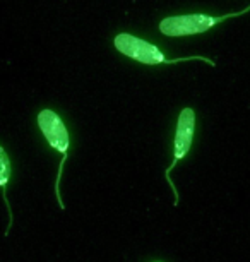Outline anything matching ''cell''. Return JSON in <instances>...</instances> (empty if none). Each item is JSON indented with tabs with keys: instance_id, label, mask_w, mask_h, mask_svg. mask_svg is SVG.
<instances>
[{
	"instance_id": "2",
	"label": "cell",
	"mask_w": 250,
	"mask_h": 262,
	"mask_svg": "<svg viewBox=\"0 0 250 262\" xmlns=\"http://www.w3.org/2000/svg\"><path fill=\"white\" fill-rule=\"evenodd\" d=\"M115 47L117 50L124 55L134 58V60L146 63V66H158V63H176L184 60H192L190 57L187 58H166L163 52L158 47H154L153 43H148L141 38H135L132 34L122 33L115 38Z\"/></svg>"
},
{
	"instance_id": "3",
	"label": "cell",
	"mask_w": 250,
	"mask_h": 262,
	"mask_svg": "<svg viewBox=\"0 0 250 262\" xmlns=\"http://www.w3.org/2000/svg\"><path fill=\"white\" fill-rule=\"evenodd\" d=\"M194 130H195V113H194L192 108H184L182 113H180V117H178V122H176V134H175V142H173V161H171L168 170L165 171L166 180L170 182L171 189H173V192H175V201L176 202H178V194H176V190L173 187V182L170 180V171L173 170L176 163H178L189 152L190 146H192Z\"/></svg>"
},
{
	"instance_id": "4",
	"label": "cell",
	"mask_w": 250,
	"mask_h": 262,
	"mask_svg": "<svg viewBox=\"0 0 250 262\" xmlns=\"http://www.w3.org/2000/svg\"><path fill=\"white\" fill-rule=\"evenodd\" d=\"M38 125H40L43 136L48 141L53 149L62 152L63 158L67 156V149L71 146V139H69V132L65 125H63L62 118L52 110H43L38 115Z\"/></svg>"
},
{
	"instance_id": "5",
	"label": "cell",
	"mask_w": 250,
	"mask_h": 262,
	"mask_svg": "<svg viewBox=\"0 0 250 262\" xmlns=\"http://www.w3.org/2000/svg\"><path fill=\"white\" fill-rule=\"evenodd\" d=\"M9 177H11V161H9L7 152L0 146V187H2V189L7 187Z\"/></svg>"
},
{
	"instance_id": "1",
	"label": "cell",
	"mask_w": 250,
	"mask_h": 262,
	"mask_svg": "<svg viewBox=\"0 0 250 262\" xmlns=\"http://www.w3.org/2000/svg\"><path fill=\"white\" fill-rule=\"evenodd\" d=\"M248 11H250V6L237 14H226V16H221V17H213V16H208V14L173 16V17L163 19L160 24V29L166 36H190V34H199V33L208 31V29L216 26V24L223 23L224 19L233 17V16H242V14Z\"/></svg>"
}]
</instances>
